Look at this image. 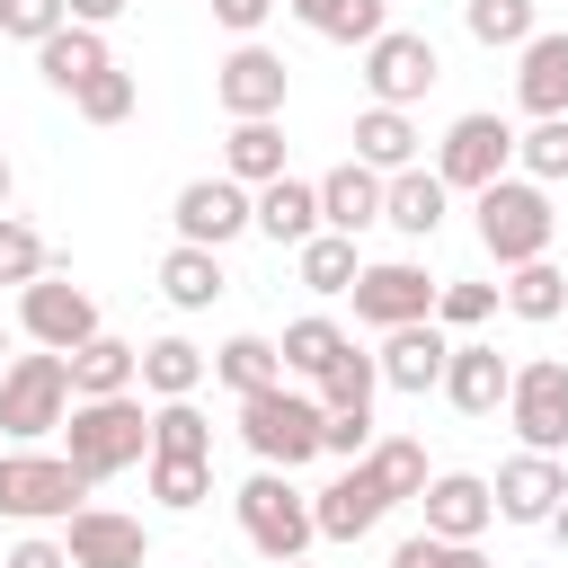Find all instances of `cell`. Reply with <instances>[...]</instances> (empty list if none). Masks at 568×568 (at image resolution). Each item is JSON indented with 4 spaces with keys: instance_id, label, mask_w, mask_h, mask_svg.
Returning a JSON list of instances; mask_svg holds the SVG:
<instances>
[{
    "instance_id": "6da1fadb",
    "label": "cell",
    "mask_w": 568,
    "mask_h": 568,
    "mask_svg": "<svg viewBox=\"0 0 568 568\" xmlns=\"http://www.w3.org/2000/svg\"><path fill=\"white\" fill-rule=\"evenodd\" d=\"M62 453H71V470L89 488L115 479V470H133V462H151V408H142V390H124V399H71Z\"/></svg>"
},
{
    "instance_id": "7a4b0ae2",
    "label": "cell",
    "mask_w": 568,
    "mask_h": 568,
    "mask_svg": "<svg viewBox=\"0 0 568 568\" xmlns=\"http://www.w3.org/2000/svg\"><path fill=\"white\" fill-rule=\"evenodd\" d=\"M470 213H479V248H488L506 275L532 266V257H550V240H559L550 186H532V178H497V186H479Z\"/></svg>"
},
{
    "instance_id": "3957f363",
    "label": "cell",
    "mask_w": 568,
    "mask_h": 568,
    "mask_svg": "<svg viewBox=\"0 0 568 568\" xmlns=\"http://www.w3.org/2000/svg\"><path fill=\"white\" fill-rule=\"evenodd\" d=\"M231 506H240V532H248V550H257L266 568L311 559L320 515H311V488H293V470H257V479H240Z\"/></svg>"
},
{
    "instance_id": "277c9868",
    "label": "cell",
    "mask_w": 568,
    "mask_h": 568,
    "mask_svg": "<svg viewBox=\"0 0 568 568\" xmlns=\"http://www.w3.org/2000/svg\"><path fill=\"white\" fill-rule=\"evenodd\" d=\"M320 426H328L320 390L275 382V390L240 399V444L257 453V470H302V462H320Z\"/></svg>"
},
{
    "instance_id": "5b68a950",
    "label": "cell",
    "mask_w": 568,
    "mask_h": 568,
    "mask_svg": "<svg viewBox=\"0 0 568 568\" xmlns=\"http://www.w3.org/2000/svg\"><path fill=\"white\" fill-rule=\"evenodd\" d=\"M71 426V364L62 355H9V373H0V435L9 444H44V435H62Z\"/></svg>"
},
{
    "instance_id": "8992f818",
    "label": "cell",
    "mask_w": 568,
    "mask_h": 568,
    "mask_svg": "<svg viewBox=\"0 0 568 568\" xmlns=\"http://www.w3.org/2000/svg\"><path fill=\"white\" fill-rule=\"evenodd\" d=\"M89 506V479L71 470V453H0V515L9 524H71Z\"/></svg>"
},
{
    "instance_id": "52a82bcc",
    "label": "cell",
    "mask_w": 568,
    "mask_h": 568,
    "mask_svg": "<svg viewBox=\"0 0 568 568\" xmlns=\"http://www.w3.org/2000/svg\"><path fill=\"white\" fill-rule=\"evenodd\" d=\"M435 178L453 195H479V186L515 178V124L506 115H453L444 142H435Z\"/></svg>"
},
{
    "instance_id": "ba28073f",
    "label": "cell",
    "mask_w": 568,
    "mask_h": 568,
    "mask_svg": "<svg viewBox=\"0 0 568 568\" xmlns=\"http://www.w3.org/2000/svg\"><path fill=\"white\" fill-rule=\"evenodd\" d=\"M435 80H444L435 36H417V27H382V36L364 44V89H373V106H417Z\"/></svg>"
},
{
    "instance_id": "9c48e42d",
    "label": "cell",
    "mask_w": 568,
    "mask_h": 568,
    "mask_svg": "<svg viewBox=\"0 0 568 568\" xmlns=\"http://www.w3.org/2000/svg\"><path fill=\"white\" fill-rule=\"evenodd\" d=\"M169 222H178L186 248H231L240 231H257V195L240 178H186L178 204H169Z\"/></svg>"
},
{
    "instance_id": "30bf717a",
    "label": "cell",
    "mask_w": 568,
    "mask_h": 568,
    "mask_svg": "<svg viewBox=\"0 0 568 568\" xmlns=\"http://www.w3.org/2000/svg\"><path fill=\"white\" fill-rule=\"evenodd\" d=\"M435 293H444V284H435L417 257H382V266H364V275H355V293H346V302H355V320H364V328H382V337H390V328H408V320H435Z\"/></svg>"
},
{
    "instance_id": "8fae6325",
    "label": "cell",
    "mask_w": 568,
    "mask_h": 568,
    "mask_svg": "<svg viewBox=\"0 0 568 568\" xmlns=\"http://www.w3.org/2000/svg\"><path fill=\"white\" fill-rule=\"evenodd\" d=\"M284 89H293V71H284V53H266V44H231V53L213 62V98H222L231 124L284 115Z\"/></svg>"
},
{
    "instance_id": "7c38bea8",
    "label": "cell",
    "mask_w": 568,
    "mask_h": 568,
    "mask_svg": "<svg viewBox=\"0 0 568 568\" xmlns=\"http://www.w3.org/2000/svg\"><path fill=\"white\" fill-rule=\"evenodd\" d=\"M18 328H27L44 355H71V346L98 337V302H89V284H71V275H36V284L18 293Z\"/></svg>"
},
{
    "instance_id": "4fadbf2b",
    "label": "cell",
    "mask_w": 568,
    "mask_h": 568,
    "mask_svg": "<svg viewBox=\"0 0 568 568\" xmlns=\"http://www.w3.org/2000/svg\"><path fill=\"white\" fill-rule=\"evenodd\" d=\"M506 426L524 435V453H568V364H559V355H541V364H515Z\"/></svg>"
},
{
    "instance_id": "5bb4252c",
    "label": "cell",
    "mask_w": 568,
    "mask_h": 568,
    "mask_svg": "<svg viewBox=\"0 0 568 568\" xmlns=\"http://www.w3.org/2000/svg\"><path fill=\"white\" fill-rule=\"evenodd\" d=\"M62 550H71V568H151L142 515H115V506H80L62 524Z\"/></svg>"
},
{
    "instance_id": "9a60e30c",
    "label": "cell",
    "mask_w": 568,
    "mask_h": 568,
    "mask_svg": "<svg viewBox=\"0 0 568 568\" xmlns=\"http://www.w3.org/2000/svg\"><path fill=\"white\" fill-rule=\"evenodd\" d=\"M497 524H550L559 515V497H568V462L559 453H515V462H497Z\"/></svg>"
},
{
    "instance_id": "2e32d148",
    "label": "cell",
    "mask_w": 568,
    "mask_h": 568,
    "mask_svg": "<svg viewBox=\"0 0 568 568\" xmlns=\"http://www.w3.org/2000/svg\"><path fill=\"white\" fill-rule=\"evenodd\" d=\"M417 506H426V532H435V541H479V532L497 524V488H488L479 470H435Z\"/></svg>"
},
{
    "instance_id": "e0dca14e",
    "label": "cell",
    "mask_w": 568,
    "mask_h": 568,
    "mask_svg": "<svg viewBox=\"0 0 568 568\" xmlns=\"http://www.w3.org/2000/svg\"><path fill=\"white\" fill-rule=\"evenodd\" d=\"M382 382L390 390H408V399H426V390H444V364H453V337L435 328V320H408V328H390L382 337Z\"/></svg>"
},
{
    "instance_id": "ac0fdd59",
    "label": "cell",
    "mask_w": 568,
    "mask_h": 568,
    "mask_svg": "<svg viewBox=\"0 0 568 568\" xmlns=\"http://www.w3.org/2000/svg\"><path fill=\"white\" fill-rule=\"evenodd\" d=\"M444 399H453L462 417H497V408L515 399V364H506L488 337H462L453 364H444Z\"/></svg>"
},
{
    "instance_id": "d6986e66",
    "label": "cell",
    "mask_w": 568,
    "mask_h": 568,
    "mask_svg": "<svg viewBox=\"0 0 568 568\" xmlns=\"http://www.w3.org/2000/svg\"><path fill=\"white\" fill-rule=\"evenodd\" d=\"M311 515H320V541H364V532L390 515V497H382V479H373L364 462H346L328 488H311Z\"/></svg>"
},
{
    "instance_id": "ffe728a7",
    "label": "cell",
    "mask_w": 568,
    "mask_h": 568,
    "mask_svg": "<svg viewBox=\"0 0 568 568\" xmlns=\"http://www.w3.org/2000/svg\"><path fill=\"white\" fill-rule=\"evenodd\" d=\"M382 195H390V178H382V169H364V160H337V169L320 178V231H337V240L373 231V222H382Z\"/></svg>"
},
{
    "instance_id": "44dd1931",
    "label": "cell",
    "mask_w": 568,
    "mask_h": 568,
    "mask_svg": "<svg viewBox=\"0 0 568 568\" xmlns=\"http://www.w3.org/2000/svg\"><path fill=\"white\" fill-rule=\"evenodd\" d=\"M62 364H71V399H124V390H142V346H124L106 328L89 346H71Z\"/></svg>"
},
{
    "instance_id": "7402d4cb",
    "label": "cell",
    "mask_w": 568,
    "mask_h": 568,
    "mask_svg": "<svg viewBox=\"0 0 568 568\" xmlns=\"http://www.w3.org/2000/svg\"><path fill=\"white\" fill-rule=\"evenodd\" d=\"M515 98H524V115H532V124H550V115H568V27H541V36L524 44V71H515Z\"/></svg>"
},
{
    "instance_id": "603a6c76",
    "label": "cell",
    "mask_w": 568,
    "mask_h": 568,
    "mask_svg": "<svg viewBox=\"0 0 568 568\" xmlns=\"http://www.w3.org/2000/svg\"><path fill=\"white\" fill-rule=\"evenodd\" d=\"M36 71H44V89L80 98L98 71H115V53H106V27H62V36H44V44H36Z\"/></svg>"
},
{
    "instance_id": "cb8c5ba5",
    "label": "cell",
    "mask_w": 568,
    "mask_h": 568,
    "mask_svg": "<svg viewBox=\"0 0 568 568\" xmlns=\"http://www.w3.org/2000/svg\"><path fill=\"white\" fill-rule=\"evenodd\" d=\"M444 213H453V186H444L426 160H417V169H399V178H390V195H382V222H390L399 240H435V231H444Z\"/></svg>"
},
{
    "instance_id": "d4e9b609",
    "label": "cell",
    "mask_w": 568,
    "mask_h": 568,
    "mask_svg": "<svg viewBox=\"0 0 568 568\" xmlns=\"http://www.w3.org/2000/svg\"><path fill=\"white\" fill-rule=\"evenodd\" d=\"M257 231L275 240V248H302V240H320V178H275V186H257Z\"/></svg>"
},
{
    "instance_id": "484cf974",
    "label": "cell",
    "mask_w": 568,
    "mask_h": 568,
    "mask_svg": "<svg viewBox=\"0 0 568 568\" xmlns=\"http://www.w3.org/2000/svg\"><path fill=\"white\" fill-rule=\"evenodd\" d=\"M417 142H426V133H417V115H408V106H364V115H355V160H364V169H382V178L417 169Z\"/></svg>"
},
{
    "instance_id": "4316f807",
    "label": "cell",
    "mask_w": 568,
    "mask_h": 568,
    "mask_svg": "<svg viewBox=\"0 0 568 568\" xmlns=\"http://www.w3.org/2000/svg\"><path fill=\"white\" fill-rule=\"evenodd\" d=\"M275 346H284V382H311V390H320V382L355 355V337H346L337 320H320V311H311V320H293Z\"/></svg>"
},
{
    "instance_id": "83f0119b",
    "label": "cell",
    "mask_w": 568,
    "mask_h": 568,
    "mask_svg": "<svg viewBox=\"0 0 568 568\" xmlns=\"http://www.w3.org/2000/svg\"><path fill=\"white\" fill-rule=\"evenodd\" d=\"M222 284H231V275H222V248H186V240H178V248L160 257V293H169V311H213Z\"/></svg>"
},
{
    "instance_id": "f1b7e54d",
    "label": "cell",
    "mask_w": 568,
    "mask_h": 568,
    "mask_svg": "<svg viewBox=\"0 0 568 568\" xmlns=\"http://www.w3.org/2000/svg\"><path fill=\"white\" fill-rule=\"evenodd\" d=\"M204 373H213V355H204L195 337H151V346H142V390H151V399H195Z\"/></svg>"
},
{
    "instance_id": "f546056e",
    "label": "cell",
    "mask_w": 568,
    "mask_h": 568,
    "mask_svg": "<svg viewBox=\"0 0 568 568\" xmlns=\"http://www.w3.org/2000/svg\"><path fill=\"white\" fill-rule=\"evenodd\" d=\"M222 178H240L248 195L284 178V133H275V115H266V124H231V133H222Z\"/></svg>"
},
{
    "instance_id": "4dcf8cb0",
    "label": "cell",
    "mask_w": 568,
    "mask_h": 568,
    "mask_svg": "<svg viewBox=\"0 0 568 568\" xmlns=\"http://www.w3.org/2000/svg\"><path fill=\"white\" fill-rule=\"evenodd\" d=\"M311 36H328V44H373L382 27H390V0H284Z\"/></svg>"
},
{
    "instance_id": "1f68e13d",
    "label": "cell",
    "mask_w": 568,
    "mask_h": 568,
    "mask_svg": "<svg viewBox=\"0 0 568 568\" xmlns=\"http://www.w3.org/2000/svg\"><path fill=\"white\" fill-rule=\"evenodd\" d=\"M213 373H222L240 399H257V390H275V382H284V346L240 328V337H222V346H213Z\"/></svg>"
},
{
    "instance_id": "d6a6232c",
    "label": "cell",
    "mask_w": 568,
    "mask_h": 568,
    "mask_svg": "<svg viewBox=\"0 0 568 568\" xmlns=\"http://www.w3.org/2000/svg\"><path fill=\"white\" fill-rule=\"evenodd\" d=\"M151 453L160 462H213V426L195 399H151Z\"/></svg>"
},
{
    "instance_id": "836d02e7",
    "label": "cell",
    "mask_w": 568,
    "mask_h": 568,
    "mask_svg": "<svg viewBox=\"0 0 568 568\" xmlns=\"http://www.w3.org/2000/svg\"><path fill=\"white\" fill-rule=\"evenodd\" d=\"M364 470L382 479V497H390V506H417V497H426V479H435V470H426V444H408V435H373Z\"/></svg>"
},
{
    "instance_id": "e575fe53",
    "label": "cell",
    "mask_w": 568,
    "mask_h": 568,
    "mask_svg": "<svg viewBox=\"0 0 568 568\" xmlns=\"http://www.w3.org/2000/svg\"><path fill=\"white\" fill-rule=\"evenodd\" d=\"M293 275H302L311 293H355V275H364V257H355V240H337V231H320V240H302V248H293Z\"/></svg>"
},
{
    "instance_id": "d590c367",
    "label": "cell",
    "mask_w": 568,
    "mask_h": 568,
    "mask_svg": "<svg viewBox=\"0 0 568 568\" xmlns=\"http://www.w3.org/2000/svg\"><path fill=\"white\" fill-rule=\"evenodd\" d=\"M462 27L479 36V44H532L541 36V0H462Z\"/></svg>"
},
{
    "instance_id": "8d00e7d4",
    "label": "cell",
    "mask_w": 568,
    "mask_h": 568,
    "mask_svg": "<svg viewBox=\"0 0 568 568\" xmlns=\"http://www.w3.org/2000/svg\"><path fill=\"white\" fill-rule=\"evenodd\" d=\"M506 311H515V320H532V328H541V320H559V311H568V275H559L550 257L515 266V275H506Z\"/></svg>"
},
{
    "instance_id": "74e56055",
    "label": "cell",
    "mask_w": 568,
    "mask_h": 568,
    "mask_svg": "<svg viewBox=\"0 0 568 568\" xmlns=\"http://www.w3.org/2000/svg\"><path fill=\"white\" fill-rule=\"evenodd\" d=\"M36 275H53V248H44V231L36 222H18V213H0V284H36Z\"/></svg>"
},
{
    "instance_id": "f35d334b",
    "label": "cell",
    "mask_w": 568,
    "mask_h": 568,
    "mask_svg": "<svg viewBox=\"0 0 568 568\" xmlns=\"http://www.w3.org/2000/svg\"><path fill=\"white\" fill-rule=\"evenodd\" d=\"M373 390H382V364H373V355H346V364L320 382V408H328V417H373Z\"/></svg>"
},
{
    "instance_id": "ab89813d",
    "label": "cell",
    "mask_w": 568,
    "mask_h": 568,
    "mask_svg": "<svg viewBox=\"0 0 568 568\" xmlns=\"http://www.w3.org/2000/svg\"><path fill=\"white\" fill-rule=\"evenodd\" d=\"M142 470H151V497H160L169 515H195V506L213 497V462H160V453H151Z\"/></svg>"
},
{
    "instance_id": "60d3db41",
    "label": "cell",
    "mask_w": 568,
    "mask_h": 568,
    "mask_svg": "<svg viewBox=\"0 0 568 568\" xmlns=\"http://www.w3.org/2000/svg\"><path fill=\"white\" fill-rule=\"evenodd\" d=\"M515 169H524L532 186H550V178H568V115H550V124H532V133H515Z\"/></svg>"
},
{
    "instance_id": "b9f144b4",
    "label": "cell",
    "mask_w": 568,
    "mask_h": 568,
    "mask_svg": "<svg viewBox=\"0 0 568 568\" xmlns=\"http://www.w3.org/2000/svg\"><path fill=\"white\" fill-rule=\"evenodd\" d=\"M497 302H506V284H470V275H453V284L435 293V328H479Z\"/></svg>"
},
{
    "instance_id": "7bdbcfd3",
    "label": "cell",
    "mask_w": 568,
    "mask_h": 568,
    "mask_svg": "<svg viewBox=\"0 0 568 568\" xmlns=\"http://www.w3.org/2000/svg\"><path fill=\"white\" fill-rule=\"evenodd\" d=\"M62 27H71V0H0V36H18V44H44Z\"/></svg>"
},
{
    "instance_id": "ee69618b",
    "label": "cell",
    "mask_w": 568,
    "mask_h": 568,
    "mask_svg": "<svg viewBox=\"0 0 568 568\" xmlns=\"http://www.w3.org/2000/svg\"><path fill=\"white\" fill-rule=\"evenodd\" d=\"M390 568H488V550H479V541H435V532H408V541L390 550Z\"/></svg>"
},
{
    "instance_id": "f6af8a7d",
    "label": "cell",
    "mask_w": 568,
    "mask_h": 568,
    "mask_svg": "<svg viewBox=\"0 0 568 568\" xmlns=\"http://www.w3.org/2000/svg\"><path fill=\"white\" fill-rule=\"evenodd\" d=\"M71 106H80L89 124H124V115H133V71H98V80H89Z\"/></svg>"
},
{
    "instance_id": "bcb514c9",
    "label": "cell",
    "mask_w": 568,
    "mask_h": 568,
    "mask_svg": "<svg viewBox=\"0 0 568 568\" xmlns=\"http://www.w3.org/2000/svg\"><path fill=\"white\" fill-rule=\"evenodd\" d=\"M320 453H328V462H364V453H373V417H328V426H320Z\"/></svg>"
},
{
    "instance_id": "7dc6e473",
    "label": "cell",
    "mask_w": 568,
    "mask_h": 568,
    "mask_svg": "<svg viewBox=\"0 0 568 568\" xmlns=\"http://www.w3.org/2000/svg\"><path fill=\"white\" fill-rule=\"evenodd\" d=\"M275 18V0H213V27H231L240 44H257V27Z\"/></svg>"
},
{
    "instance_id": "c3c4849f",
    "label": "cell",
    "mask_w": 568,
    "mask_h": 568,
    "mask_svg": "<svg viewBox=\"0 0 568 568\" xmlns=\"http://www.w3.org/2000/svg\"><path fill=\"white\" fill-rule=\"evenodd\" d=\"M0 568H71V550L53 541V532H27V541H9V559Z\"/></svg>"
},
{
    "instance_id": "681fc988",
    "label": "cell",
    "mask_w": 568,
    "mask_h": 568,
    "mask_svg": "<svg viewBox=\"0 0 568 568\" xmlns=\"http://www.w3.org/2000/svg\"><path fill=\"white\" fill-rule=\"evenodd\" d=\"M133 0H71V27H115Z\"/></svg>"
},
{
    "instance_id": "f907efd6",
    "label": "cell",
    "mask_w": 568,
    "mask_h": 568,
    "mask_svg": "<svg viewBox=\"0 0 568 568\" xmlns=\"http://www.w3.org/2000/svg\"><path fill=\"white\" fill-rule=\"evenodd\" d=\"M550 541H559V550H568V497H559V515H550Z\"/></svg>"
},
{
    "instance_id": "816d5d0a",
    "label": "cell",
    "mask_w": 568,
    "mask_h": 568,
    "mask_svg": "<svg viewBox=\"0 0 568 568\" xmlns=\"http://www.w3.org/2000/svg\"><path fill=\"white\" fill-rule=\"evenodd\" d=\"M9 186H18V178H9V160H0V213H9Z\"/></svg>"
},
{
    "instance_id": "f5cc1de1",
    "label": "cell",
    "mask_w": 568,
    "mask_h": 568,
    "mask_svg": "<svg viewBox=\"0 0 568 568\" xmlns=\"http://www.w3.org/2000/svg\"><path fill=\"white\" fill-rule=\"evenodd\" d=\"M0 373H9V328H0Z\"/></svg>"
},
{
    "instance_id": "db71d44e",
    "label": "cell",
    "mask_w": 568,
    "mask_h": 568,
    "mask_svg": "<svg viewBox=\"0 0 568 568\" xmlns=\"http://www.w3.org/2000/svg\"><path fill=\"white\" fill-rule=\"evenodd\" d=\"M284 568H311V559H284Z\"/></svg>"
}]
</instances>
